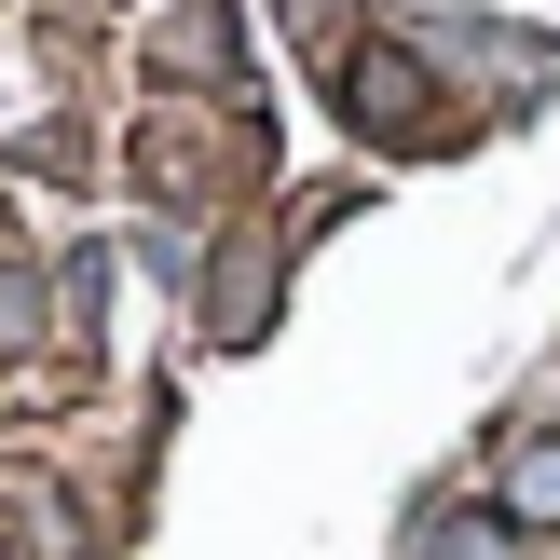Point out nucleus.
Wrapping results in <instances>:
<instances>
[{
    "label": "nucleus",
    "mask_w": 560,
    "mask_h": 560,
    "mask_svg": "<svg viewBox=\"0 0 560 560\" xmlns=\"http://www.w3.org/2000/svg\"><path fill=\"white\" fill-rule=\"evenodd\" d=\"M410 560H520V520H506V506H438Z\"/></svg>",
    "instance_id": "nucleus-4"
},
{
    "label": "nucleus",
    "mask_w": 560,
    "mask_h": 560,
    "mask_svg": "<svg viewBox=\"0 0 560 560\" xmlns=\"http://www.w3.org/2000/svg\"><path fill=\"white\" fill-rule=\"evenodd\" d=\"M342 109H355V137H424L438 124V82H424L410 42H355L342 55Z\"/></svg>",
    "instance_id": "nucleus-1"
},
{
    "label": "nucleus",
    "mask_w": 560,
    "mask_h": 560,
    "mask_svg": "<svg viewBox=\"0 0 560 560\" xmlns=\"http://www.w3.org/2000/svg\"><path fill=\"white\" fill-rule=\"evenodd\" d=\"M260 315H273V246H233V260H219L206 328H219V342H260Z\"/></svg>",
    "instance_id": "nucleus-3"
},
{
    "label": "nucleus",
    "mask_w": 560,
    "mask_h": 560,
    "mask_svg": "<svg viewBox=\"0 0 560 560\" xmlns=\"http://www.w3.org/2000/svg\"><path fill=\"white\" fill-rule=\"evenodd\" d=\"M27 342H42V273L0 260V355H27Z\"/></svg>",
    "instance_id": "nucleus-5"
},
{
    "label": "nucleus",
    "mask_w": 560,
    "mask_h": 560,
    "mask_svg": "<svg viewBox=\"0 0 560 560\" xmlns=\"http://www.w3.org/2000/svg\"><path fill=\"white\" fill-rule=\"evenodd\" d=\"M492 506H506L520 534H560V424L506 438V465H492Z\"/></svg>",
    "instance_id": "nucleus-2"
}]
</instances>
